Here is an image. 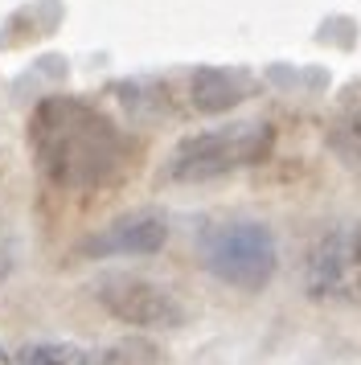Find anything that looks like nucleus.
Wrapping results in <instances>:
<instances>
[{"label":"nucleus","instance_id":"6e6552de","mask_svg":"<svg viewBox=\"0 0 361 365\" xmlns=\"http://www.w3.org/2000/svg\"><path fill=\"white\" fill-rule=\"evenodd\" d=\"M21 365H91V357L78 345L66 341H41V345L21 349Z\"/></svg>","mask_w":361,"mask_h":365},{"label":"nucleus","instance_id":"f257e3e1","mask_svg":"<svg viewBox=\"0 0 361 365\" xmlns=\"http://www.w3.org/2000/svg\"><path fill=\"white\" fill-rule=\"evenodd\" d=\"M33 160L62 189H95L123 160V140L95 107L78 99H46L29 123Z\"/></svg>","mask_w":361,"mask_h":365},{"label":"nucleus","instance_id":"39448f33","mask_svg":"<svg viewBox=\"0 0 361 365\" xmlns=\"http://www.w3.org/2000/svg\"><path fill=\"white\" fill-rule=\"evenodd\" d=\"M98 304L123 320L131 329H180L185 324V308L180 299H173L164 287L136 275H111L98 283Z\"/></svg>","mask_w":361,"mask_h":365},{"label":"nucleus","instance_id":"0eeeda50","mask_svg":"<svg viewBox=\"0 0 361 365\" xmlns=\"http://www.w3.org/2000/svg\"><path fill=\"white\" fill-rule=\"evenodd\" d=\"M250 95V83L234 70H197L189 78V103L201 115H218V111H230Z\"/></svg>","mask_w":361,"mask_h":365},{"label":"nucleus","instance_id":"1a4fd4ad","mask_svg":"<svg viewBox=\"0 0 361 365\" xmlns=\"http://www.w3.org/2000/svg\"><path fill=\"white\" fill-rule=\"evenodd\" d=\"M98 365H156V349L148 345V341H119V345L103 349Z\"/></svg>","mask_w":361,"mask_h":365},{"label":"nucleus","instance_id":"7ed1b4c3","mask_svg":"<svg viewBox=\"0 0 361 365\" xmlns=\"http://www.w3.org/2000/svg\"><path fill=\"white\" fill-rule=\"evenodd\" d=\"M275 144L271 123H234V128H218V132L189 135L177 148L168 173L177 181H210V177H226L234 168L259 165Z\"/></svg>","mask_w":361,"mask_h":365},{"label":"nucleus","instance_id":"20e7f679","mask_svg":"<svg viewBox=\"0 0 361 365\" xmlns=\"http://www.w3.org/2000/svg\"><path fill=\"white\" fill-rule=\"evenodd\" d=\"M304 292L320 304L361 308V222L328 230L304 259Z\"/></svg>","mask_w":361,"mask_h":365},{"label":"nucleus","instance_id":"f03ea898","mask_svg":"<svg viewBox=\"0 0 361 365\" xmlns=\"http://www.w3.org/2000/svg\"><path fill=\"white\" fill-rule=\"evenodd\" d=\"M197 255L213 279L243 287V292L267 287L279 267L275 234L263 222H213L197 238Z\"/></svg>","mask_w":361,"mask_h":365},{"label":"nucleus","instance_id":"423d86ee","mask_svg":"<svg viewBox=\"0 0 361 365\" xmlns=\"http://www.w3.org/2000/svg\"><path fill=\"white\" fill-rule=\"evenodd\" d=\"M168 242V222L161 214H128L119 217L111 230L95 242V250L103 255H156Z\"/></svg>","mask_w":361,"mask_h":365}]
</instances>
